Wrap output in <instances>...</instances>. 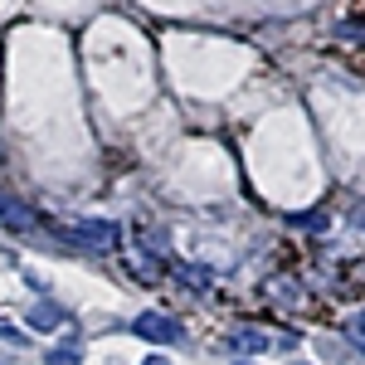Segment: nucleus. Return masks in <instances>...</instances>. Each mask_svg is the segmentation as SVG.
Returning a JSON list of instances; mask_svg holds the SVG:
<instances>
[{
    "label": "nucleus",
    "instance_id": "obj_1",
    "mask_svg": "<svg viewBox=\"0 0 365 365\" xmlns=\"http://www.w3.org/2000/svg\"><path fill=\"white\" fill-rule=\"evenodd\" d=\"M132 336L156 341V346H170V341H180V327L170 322L166 312H141L137 322H132Z\"/></svg>",
    "mask_w": 365,
    "mask_h": 365
},
{
    "label": "nucleus",
    "instance_id": "obj_2",
    "mask_svg": "<svg viewBox=\"0 0 365 365\" xmlns=\"http://www.w3.org/2000/svg\"><path fill=\"white\" fill-rule=\"evenodd\" d=\"M25 322H29V331H58V327H68V312L54 307V302H39V307L25 312Z\"/></svg>",
    "mask_w": 365,
    "mask_h": 365
},
{
    "label": "nucleus",
    "instance_id": "obj_3",
    "mask_svg": "<svg viewBox=\"0 0 365 365\" xmlns=\"http://www.w3.org/2000/svg\"><path fill=\"white\" fill-rule=\"evenodd\" d=\"M78 234V244H88V249H117V225H78L73 229Z\"/></svg>",
    "mask_w": 365,
    "mask_h": 365
},
{
    "label": "nucleus",
    "instance_id": "obj_4",
    "mask_svg": "<svg viewBox=\"0 0 365 365\" xmlns=\"http://www.w3.org/2000/svg\"><path fill=\"white\" fill-rule=\"evenodd\" d=\"M0 225H5V229H20V234H29V229H34V215H29L20 200H5V195H0Z\"/></svg>",
    "mask_w": 365,
    "mask_h": 365
},
{
    "label": "nucleus",
    "instance_id": "obj_5",
    "mask_svg": "<svg viewBox=\"0 0 365 365\" xmlns=\"http://www.w3.org/2000/svg\"><path fill=\"white\" fill-rule=\"evenodd\" d=\"M234 351H268V336H263V331H258V327H244V331H239V336H234Z\"/></svg>",
    "mask_w": 365,
    "mask_h": 365
},
{
    "label": "nucleus",
    "instance_id": "obj_6",
    "mask_svg": "<svg viewBox=\"0 0 365 365\" xmlns=\"http://www.w3.org/2000/svg\"><path fill=\"white\" fill-rule=\"evenodd\" d=\"M44 365H83V346H54Z\"/></svg>",
    "mask_w": 365,
    "mask_h": 365
},
{
    "label": "nucleus",
    "instance_id": "obj_7",
    "mask_svg": "<svg viewBox=\"0 0 365 365\" xmlns=\"http://www.w3.org/2000/svg\"><path fill=\"white\" fill-rule=\"evenodd\" d=\"M346 336H351V341H356V346L365 351V312H356V317L346 322Z\"/></svg>",
    "mask_w": 365,
    "mask_h": 365
},
{
    "label": "nucleus",
    "instance_id": "obj_8",
    "mask_svg": "<svg viewBox=\"0 0 365 365\" xmlns=\"http://www.w3.org/2000/svg\"><path fill=\"white\" fill-rule=\"evenodd\" d=\"M0 336H5V341H15V346H20V341H25V331H20L15 322H0Z\"/></svg>",
    "mask_w": 365,
    "mask_h": 365
},
{
    "label": "nucleus",
    "instance_id": "obj_9",
    "mask_svg": "<svg viewBox=\"0 0 365 365\" xmlns=\"http://www.w3.org/2000/svg\"><path fill=\"white\" fill-rule=\"evenodd\" d=\"M141 365H170V356H161V351H156V356H146Z\"/></svg>",
    "mask_w": 365,
    "mask_h": 365
},
{
    "label": "nucleus",
    "instance_id": "obj_10",
    "mask_svg": "<svg viewBox=\"0 0 365 365\" xmlns=\"http://www.w3.org/2000/svg\"><path fill=\"white\" fill-rule=\"evenodd\" d=\"M239 365H244V361H239Z\"/></svg>",
    "mask_w": 365,
    "mask_h": 365
}]
</instances>
